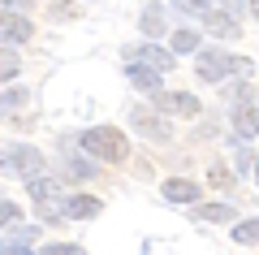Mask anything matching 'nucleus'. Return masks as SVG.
Returning <instances> with one entry per match:
<instances>
[{
    "instance_id": "9b49d317",
    "label": "nucleus",
    "mask_w": 259,
    "mask_h": 255,
    "mask_svg": "<svg viewBox=\"0 0 259 255\" xmlns=\"http://www.w3.org/2000/svg\"><path fill=\"white\" fill-rule=\"evenodd\" d=\"M194 221L225 225V221H233V208H229V203H199V208H194Z\"/></svg>"
},
{
    "instance_id": "f257e3e1",
    "label": "nucleus",
    "mask_w": 259,
    "mask_h": 255,
    "mask_svg": "<svg viewBox=\"0 0 259 255\" xmlns=\"http://www.w3.org/2000/svg\"><path fill=\"white\" fill-rule=\"evenodd\" d=\"M82 152L95 156V160H104V164H125L130 143H125V134L117 126H91L82 134Z\"/></svg>"
},
{
    "instance_id": "423d86ee",
    "label": "nucleus",
    "mask_w": 259,
    "mask_h": 255,
    "mask_svg": "<svg viewBox=\"0 0 259 255\" xmlns=\"http://www.w3.org/2000/svg\"><path fill=\"white\" fill-rule=\"evenodd\" d=\"M160 191H164V199H168V203H194L203 186H199V182H190V177H168V182L160 186Z\"/></svg>"
},
{
    "instance_id": "4468645a",
    "label": "nucleus",
    "mask_w": 259,
    "mask_h": 255,
    "mask_svg": "<svg viewBox=\"0 0 259 255\" xmlns=\"http://www.w3.org/2000/svg\"><path fill=\"white\" fill-rule=\"evenodd\" d=\"M143 30H147V35H164V13L147 9V13H143Z\"/></svg>"
},
{
    "instance_id": "393cba45",
    "label": "nucleus",
    "mask_w": 259,
    "mask_h": 255,
    "mask_svg": "<svg viewBox=\"0 0 259 255\" xmlns=\"http://www.w3.org/2000/svg\"><path fill=\"white\" fill-rule=\"evenodd\" d=\"M250 13H255V18H259V0H250Z\"/></svg>"
},
{
    "instance_id": "5701e85b",
    "label": "nucleus",
    "mask_w": 259,
    "mask_h": 255,
    "mask_svg": "<svg viewBox=\"0 0 259 255\" xmlns=\"http://www.w3.org/2000/svg\"><path fill=\"white\" fill-rule=\"evenodd\" d=\"M0 255H30V251H22V246H13V242H5V246H0Z\"/></svg>"
},
{
    "instance_id": "20e7f679",
    "label": "nucleus",
    "mask_w": 259,
    "mask_h": 255,
    "mask_svg": "<svg viewBox=\"0 0 259 255\" xmlns=\"http://www.w3.org/2000/svg\"><path fill=\"white\" fill-rule=\"evenodd\" d=\"M156 108L177 113V117H199V113H203V104L194 100L190 91H156Z\"/></svg>"
},
{
    "instance_id": "a211bd4d",
    "label": "nucleus",
    "mask_w": 259,
    "mask_h": 255,
    "mask_svg": "<svg viewBox=\"0 0 259 255\" xmlns=\"http://www.w3.org/2000/svg\"><path fill=\"white\" fill-rule=\"evenodd\" d=\"M39 255H87V251H82V246H74V242H48Z\"/></svg>"
},
{
    "instance_id": "ddd939ff",
    "label": "nucleus",
    "mask_w": 259,
    "mask_h": 255,
    "mask_svg": "<svg viewBox=\"0 0 259 255\" xmlns=\"http://www.w3.org/2000/svg\"><path fill=\"white\" fill-rule=\"evenodd\" d=\"M173 52H199V30H177L173 35Z\"/></svg>"
},
{
    "instance_id": "a878e982",
    "label": "nucleus",
    "mask_w": 259,
    "mask_h": 255,
    "mask_svg": "<svg viewBox=\"0 0 259 255\" xmlns=\"http://www.w3.org/2000/svg\"><path fill=\"white\" fill-rule=\"evenodd\" d=\"M255 182H259V160H255Z\"/></svg>"
},
{
    "instance_id": "f8f14e48",
    "label": "nucleus",
    "mask_w": 259,
    "mask_h": 255,
    "mask_svg": "<svg viewBox=\"0 0 259 255\" xmlns=\"http://www.w3.org/2000/svg\"><path fill=\"white\" fill-rule=\"evenodd\" d=\"M130 61H147L151 69H173V52H156V48H139L130 52Z\"/></svg>"
},
{
    "instance_id": "9d476101",
    "label": "nucleus",
    "mask_w": 259,
    "mask_h": 255,
    "mask_svg": "<svg viewBox=\"0 0 259 255\" xmlns=\"http://www.w3.org/2000/svg\"><path fill=\"white\" fill-rule=\"evenodd\" d=\"M233 130H238L242 138H255V134H259V108H250V104H242V108L233 113Z\"/></svg>"
},
{
    "instance_id": "4be33fe9",
    "label": "nucleus",
    "mask_w": 259,
    "mask_h": 255,
    "mask_svg": "<svg viewBox=\"0 0 259 255\" xmlns=\"http://www.w3.org/2000/svg\"><path fill=\"white\" fill-rule=\"evenodd\" d=\"M9 74H18V56H13V52H0V78H9Z\"/></svg>"
},
{
    "instance_id": "7ed1b4c3",
    "label": "nucleus",
    "mask_w": 259,
    "mask_h": 255,
    "mask_svg": "<svg viewBox=\"0 0 259 255\" xmlns=\"http://www.w3.org/2000/svg\"><path fill=\"white\" fill-rule=\"evenodd\" d=\"M30 35H35V22H30L26 13L0 9V39H5V44H26Z\"/></svg>"
},
{
    "instance_id": "dca6fc26",
    "label": "nucleus",
    "mask_w": 259,
    "mask_h": 255,
    "mask_svg": "<svg viewBox=\"0 0 259 255\" xmlns=\"http://www.w3.org/2000/svg\"><path fill=\"white\" fill-rule=\"evenodd\" d=\"M207 26H212V30H216V35H229V39H233V35H238V26H233V22H229V18H221V13H207Z\"/></svg>"
},
{
    "instance_id": "412c9836",
    "label": "nucleus",
    "mask_w": 259,
    "mask_h": 255,
    "mask_svg": "<svg viewBox=\"0 0 259 255\" xmlns=\"http://www.w3.org/2000/svg\"><path fill=\"white\" fill-rule=\"evenodd\" d=\"M52 9H56V18H74V13H78V0H52Z\"/></svg>"
},
{
    "instance_id": "f3484780",
    "label": "nucleus",
    "mask_w": 259,
    "mask_h": 255,
    "mask_svg": "<svg viewBox=\"0 0 259 255\" xmlns=\"http://www.w3.org/2000/svg\"><path fill=\"white\" fill-rule=\"evenodd\" d=\"M207 182H212V186H221V191H225V186H233V173L225 169V164H212V169H207Z\"/></svg>"
},
{
    "instance_id": "b1692460",
    "label": "nucleus",
    "mask_w": 259,
    "mask_h": 255,
    "mask_svg": "<svg viewBox=\"0 0 259 255\" xmlns=\"http://www.w3.org/2000/svg\"><path fill=\"white\" fill-rule=\"evenodd\" d=\"M0 5H35V0H0Z\"/></svg>"
},
{
    "instance_id": "1a4fd4ad",
    "label": "nucleus",
    "mask_w": 259,
    "mask_h": 255,
    "mask_svg": "<svg viewBox=\"0 0 259 255\" xmlns=\"http://www.w3.org/2000/svg\"><path fill=\"white\" fill-rule=\"evenodd\" d=\"M156 74L160 69H151V65H143V61H130V69H125V78L134 82V87H139V91H156Z\"/></svg>"
},
{
    "instance_id": "aec40b11",
    "label": "nucleus",
    "mask_w": 259,
    "mask_h": 255,
    "mask_svg": "<svg viewBox=\"0 0 259 255\" xmlns=\"http://www.w3.org/2000/svg\"><path fill=\"white\" fill-rule=\"evenodd\" d=\"M13 221H22V208L9 199H0V225H13Z\"/></svg>"
},
{
    "instance_id": "f03ea898",
    "label": "nucleus",
    "mask_w": 259,
    "mask_h": 255,
    "mask_svg": "<svg viewBox=\"0 0 259 255\" xmlns=\"http://www.w3.org/2000/svg\"><path fill=\"white\" fill-rule=\"evenodd\" d=\"M0 169H5V173H18V177H39L48 169V160L35 147H5V152H0Z\"/></svg>"
},
{
    "instance_id": "2eb2a0df",
    "label": "nucleus",
    "mask_w": 259,
    "mask_h": 255,
    "mask_svg": "<svg viewBox=\"0 0 259 255\" xmlns=\"http://www.w3.org/2000/svg\"><path fill=\"white\" fill-rule=\"evenodd\" d=\"M233 238H238V242H259V221H242V225H233Z\"/></svg>"
},
{
    "instance_id": "6e6552de",
    "label": "nucleus",
    "mask_w": 259,
    "mask_h": 255,
    "mask_svg": "<svg viewBox=\"0 0 259 255\" xmlns=\"http://www.w3.org/2000/svg\"><path fill=\"white\" fill-rule=\"evenodd\" d=\"M134 126H139L147 138H168V121H160L151 108H139V113H134Z\"/></svg>"
},
{
    "instance_id": "39448f33",
    "label": "nucleus",
    "mask_w": 259,
    "mask_h": 255,
    "mask_svg": "<svg viewBox=\"0 0 259 255\" xmlns=\"http://www.w3.org/2000/svg\"><path fill=\"white\" fill-rule=\"evenodd\" d=\"M229 61H233V56H225V48H207V52H199V78H203V82H225Z\"/></svg>"
},
{
    "instance_id": "6ab92c4d",
    "label": "nucleus",
    "mask_w": 259,
    "mask_h": 255,
    "mask_svg": "<svg viewBox=\"0 0 259 255\" xmlns=\"http://www.w3.org/2000/svg\"><path fill=\"white\" fill-rule=\"evenodd\" d=\"M52 177H44V173H39V177H30V195H35V199H48V195H52Z\"/></svg>"
},
{
    "instance_id": "0eeeda50",
    "label": "nucleus",
    "mask_w": 259,
    "mask_h": 255,
    "mask_svg": "<svg viewBox=\"0 0 259 255\" xmlns=\"http://www.w3.org/2000/svg\"><path fill=\"white\" fill-rule=\"evenodd\" d=\"M104 203L95 199V195H69L65 199V216H74V221H87V216H100Z\"/></svg>"
}]
</instances>
